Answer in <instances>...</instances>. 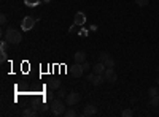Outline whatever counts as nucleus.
I'll return each instance as SVG.
<instances>
[{
	"mask_svg": "<svg viewBox=\"0 0 159 117\" xmlns=\"http://www.w3.org/2000/svg\"><path fill=\"white\" fill-rule=\"evenodd\" d=\"M2 35H3V38H5V40H7L10 44H19L21 40H22L21 32L16 30L15 27H8L5 32H2Z\"/></svg>",
	"mask_w": 159,
	"mask_h": 117,
	"instance_id": "nucleus-1",
	"label": "nucleus"
},
{
	"mask_svg": "<svg viewBox=\"0 0 159 117\" xmlns=\"http://www.w3.org/2000/svg\"><path fill=\"white\" fill-rule=\"evenodd\" d=\"M49 106H51V112L54 115H64L65 109H67V106H65V103L62 101V98H54L52 101H49Z\"/></svg>",
	"mask_w": 159,
	"mask_h": 117,
	"instance_id": "nucleus-2",
	"label": "nucleus"
},
{
	"mask_svg": "<svg viewBox=\"0 0 159 117\" xmlns=\"http://www.w3.org/2000/svg\"><path fill=\"white\" fill-rule=\"evenodd\" d=\"M35 22H37V18H34V16H25V18H22V21H21V29H22V32L32 30L34 25H35Z\"/></svg>",
	"mask_w": 159,
	"mask_h": 117,
	"instance_id": "nucleus-3",
	"label": "nucleus"
},
{
	"mask_svg": "<svg viewBox=\"0 0 159 117\" xmlns=\"http://www.w3.org/2000/svg\"><path fill=\"white\" fill-rule=\"evenodd\" d=\"M80 101H81V95L76 94V92H70V94H67V97H65V105L67 106H75Z\"/></svg>",
	"mask_w": 159,
	"mask_h": 117,
	"instance_id": "nucleus-4",
	"label": "nucleus"
},
{
	"mask_svg": "<svg viewBox=\"0 0 159 117\" xmlns=\"http://www.w3.org/2000/svg\"><path fill=\"white\" fill-rule=\"evenodd\" d=\"M70 73L73 77H81L83 73H84V68H83V63H73L72 67H70Z\"/></svg>",
	"mask_w": 159,
	"mask_h": 117,
	"instance_id": "nucleus-5",
	"label": "nucleus"
},
{
	"mask_svg": "<svg viewBox=\"0 0 159 117\" xmlns=\"http://www.w3.org/2000/svg\"><path fill=\"white\" fill-rule=\"evenodd\" d=\"M103 77H105V81H108V82H116L118 81V74H116V71L113 70V68H107L103 71Z\"/></svg>",
	"mask_w": 159,
	"mask_h": 117,
	"instance_id": "nucleus-6",
	"label": "nucleus"
},
{
	"mask_svg": "<svg viewBox=\"0 0 159 117\" xmlns=\"http://www.w3.org/2000/svg\"><path fill=\"white\" fill-rule=\"evenodd\" d=\"M38 114H40V111H38V105H32V106L25 108V109L22 111V115H24V117H37Z\"/></svg>",
	"mask_w": 159,
	"mask_h": 117,
	"instance_id": "nucleus-7",
	"label": "nucleus"
},
{
	"mask_svg": "<svg viewBox=\"0 0 159 117\" xmlns=\"http://www.w3.org/2000/svg\"><path fill=\"white\" fill-rule=\"evenodd\" d=\"M96 114H97V106L96 105L89 103V105L84 106V111H83V115L84 117H92V115H96Z\"/></svg>",
	"mask_w": 159,
	"mask_h": 117,
	"instance_id": "nucleus-8",
	"label": "nucleus"
},
{
	"mask_svg": "<svg viewBox=\"0 0 159 117\" xmlns=\"http://www.w3.org/2000/svg\"><path fill=\"white\" fill-rule=\"evenodd\" d=\"M73 24H75V25H80V27L86 24V15H84L83 11H78L76 15H75V18H73Z\"/></svg>",
	"mask_w": 159,
	"mask_h": 117,
	"instance_id": "nucleus-9",
	"label": "nucleus"
},
{
	"mask_svg": "<svg viewBox=\"0 0 159 117\" xmlns=\"http://www.w3.org/2000/svg\"><path fill=\"white\" fill-rule=\"evenodd\" d=\"M48 87L52 89V90L61 89V79H57V77H51V79L48 81Z\"/></svg>",
	"mask_w": 159,
	"mask_h": 117,
	"instance_id": "nucleus-10",
	"label": "nucleus"
},
{
	"mask_svg": "<svg viewBox=\"0 0 159 117\" xmlns=\"http://www.w3.org/2000/svg\"><path fill=\"white\" fill-rule=\"evenodd\" d=\"M73 60H75L76 63H84V62H86V52H83V51H78V52H75Z\"/></svg>",
	"mask_w": 159,
	"mask_h": 117,
	"instance_id": "nucleus-11",
	"label": "nucleus"
},
{
	"mask_svg": "<svg viewBox=\"0 0 159 117\" xmlns=\"http://www.w3.org/2000/svg\"><path fill=\"white\" fill-rule=\"evenodd\" d=\"M107 70V67H105V65L102 63V62H97L94 67H92V71H94L96 74H103V71Z\"/></svg>",
	"mask_w": 159,
	"mask_h": 117,
	"instance_id": "nucleus-12",
	"label": "nucleus"
},
{
	"mask_svg": "<svg viewBox=\"0 0 159 117\" xmlns=\"http://www.w3.org/2000/svg\"><path fill=\"white\" fill-rule=\"evenodd\" d=\"M64 115H65V117H76V115H78V112L75 111V108H73V106H69V109H65Z\"/></svg>",
	"mask_w": 159,
	"mask_h": 117,
	"instance_id": "nucleus-13",
	"label": "nucleus"
},
{
	"mask_svg": "<svg viewBox=\"0 0 159 117\" xmlns=\"http://www.w3.org/2000/svg\"><path fill=\"white\" fill-rule=\"evenodd\" d=\"M103 81H105L103 74H96V76H94V79H92V84H94V86H100Z\"/></svg>",
	"mask_w": 159,
	"mask_h": 117,
	"instance_id": "nucleus-14",
	"label": "nucleus"
},
{
	"mask_svg": "<svg viewBox=\"0 0 159 117\" xmlns=\"http://www.w3.org/2000/svg\"><path fill=\"white\" fill-rule=\"evenodd\" d=\"M110 57H111V56L107 52V51H102V52H99V62H102V63H103L105 60H108Z\"/></svg>",
	"mask_w": 159,
	"mask_h": 117,
	"instance_id": "nucleus-15",
	"label": "nucleus"
},
{
	"mask_svg": "<svg viewBox=\"0 0 159 117\" xmlns=\"http://www.w3.org/2000/svg\"><path fill=\"white\" fill-rule=\"evenodd\" d=\"M150 106H153V108L159 106V97L157 95L156 97H150Z\"/></svg>",
	"mask_w": 159,
	"mask_h": 117,
	"instance_id": "nucleus-16",
	"label": "nucleus"
},
{
	"mask_svg": "<svg viewBox=\"0 0 159 117\" xmlns=\"http://www.w3.org/2000/svg\"><path fill=\"white\" fill-rule=\"evenodd\" d=\"M45 97H46V100H48V101H52V100L56 98V94H54V90H52V89H49L48 92H46V95H45Z\"/></svg>",
	"mask_w": 159,
	"mask_h": 117,
	"instance_id": "nucleus-17",
	"label": "nucleus"
},
{
	"mask_svg": "<svg viewBox=\"0 0 159 117\" xmlns=\"http://www.w3.org/2000/svg\"><path fill=\"white\" fill-rule=\"evenodd\" d=\"M38 2H40V0H24V3L27 5V6H30V8L37 6V5H38Z\"/></svg>",
	"mask_w": 159,
	"mask_h": 117,
	"instance_id": "nucleus-18",
	"label": "nucleus"
},
{
	"mask_svg": "<svg viewBox=\"0 0 159 117\" xmlns=\"http://www.w3.org/2000/svg\"><path fill=\"white\" fill-rule=\"evenodd\" d=\"M103 65H105V67H107V68H113V67H115V60H113V59L110 57L108 60H105V62H103Z\"/></svg>",
	"mask_w": 159,
	"mask_h": 117,
	"instance_id": "nucleus-19",
	"label": "nucleus"
},
{
	"mask_svg": "<svg viewBox=\"0 0 159 117\" xmlns=\"http://www.w3.org/2000/svg\"><path fill=\"white\" fill-rule=\"evenodd\" d=\"M148 94H150V97H156V95L159 94V90H157V87H150Z\"/></svg>",
	"mask_w": 159,
	"mask_h": 117,
	"instance_id": "nucleus-20",
	"label": "nucleus"
},
{
	"mask_svg": "<svg viewBox=\"0 0 159 117\" xmlns=\"http://www.w3.org/2000/svg\"><path fill=\"white\" fill-rule=\"evenodd\" d=\"M38 108H40V114L45 112V111H48V109H51V106H48L46 103H43V105H38Z\"/></svg>",
	"mask_w": 159,
	"mask_h": 117,
	"instance_id": "nucleus-21",
	"label": "nucleus"
},
{
	"mask_svg": "<svg viewBox=\"0 0 159 117\" xmlns=\"http://www.w3.org/2000/svg\"><path fill=\"white\" fill-rule=\"evenodd\" d=\"M7 60V49H0V62Z\"/></svg>",
	"mask_w": 159,
	"mask_h": 117,
	"instance_id": "nucleus-22",
	"label": "nucleus"
},
{
	"mask_svg": "<svg viewBox=\"0 0 159 117\" xmlns=\"http://www.w3.org/2000/svg\"><path fill=\"white\" fill-rule=\"evenodd\" d=\"M135 2H137V5H139V6H142V8H143V6H147V5L150 3V0H135Z\"/></svg>",
	"mask_w": 159,
	"mask_h": 117,
	"instance_id": "nucleus-23",
	"label": "nucleus"
},
{
	"mask_svg": "<svg viewBox=\"0 0 159 117\" xmlns=\"http://www.w3.org/2000/svg\"><path fill=\"white\" fill-rule=\"evenodd\" d=\"M121 114H123V117H130V115L134 114V112H132V109H124Z\"/></svg>",
	"mask_w": 159,
	"mask_h": 117,
	"instance_id": "nucleus-24",
	"label": "nucleus"
},
{
	"mask_svg": "<svg viewBox=\"0 0 159 117\" xmlns=\"http://www.w3.org/2000/svg\"><path fill=\"white\" fill-rule=\"evenodd\" d=\"M94 76H96V73H94V71H92V73H91V74H88V76H86V79H88V81H91V82H92V79H94Z\"/></svg>",
	"mask_w": 159,
	"mask_h": 117,
	"instance_id": "nucleus-25",
	"label": "nucleus"
},
{
	"mask_svg": "<svg viewBox=\"0 0 159 117\" xmlns=\"http://www.w3.org/2000/svg\"><path fill=\"white\" fill-rule=\"evenodd\" d=\"M0 22H2V25H5V24H7V16H5V15L0 16Z\"/></svg>",
	"mask_w": 159,
	"mask_h": 117,
	"instance_id": "nucleus-26",
	"label": "nucleus"
},
{
	"mask_svg": "<svg viewBox=\"0 0 159 117\" xmlns=\"http://www.w3.org/2000/svg\"><path fill=\"white\" fill-rule=\"evenodd\" d=\"M57 95H59L61 98H64V97H65V90H64V89H61L59 92H57Z\"/></svg>",
	"mask_w": 159,
	"mask_h": 117,
	"instance_id": "nucleus-27",
	"label": "nucleus"
},
{
	"mask_svg": "<svg viewBox=\"0 0 159 117\" xmlns=\"http://www.w3.org/2000/svg\"><path fill=\"white\" fill-rule=\"evenodd\" d=\"M83 68H84V70H89V68H91V65H89V62H88V60L83 63Z\"/></svg>",
	"mask_w": 159,
	"mask_h": 117,
	"instance_id": "nucleus-28",
	"label": "nucleus"
},
{
	"mask_svg": "<svg viewBox=\"0 0 159 117\" xmlns=\"http://www.w3.org/2000/svg\"><path fill=\"white\" fill-rule=\"evenodd\" d=\"M156 82H157V86H159V77H157V81H156Z\"/></svg>",
	"mask_w": 159,
	"mask_h": 117,
	"instance_id": "nucleus-29",
	"label": "nucleus"
},
{
	"mask_svg": "<svg viewBox=\"0 0 159 117\" xmlns=\"http://www.w3.org/2000/svg\"><path fill=\"white\" fill-rule=\"evenodd\" d=\"M42 2H49V0H42Z\"/></svg>",
	"mask_w": 159,
	"mask_h": 117,
	"instance_id": "nucleus-30",
	"label": "nucleus"
},
{
	"mask_svg": "<svg viewBox=\"0 0 159 117\" xmlns=\"http://www.w3.org/2000/svg\"><path fill=\"white\" fill-rule=\"evenodd\" d=\"M157 71H159V67H157Z\"/></svg>",
	"mask_w": 159,
	"mask_h": 117,
	"instance_id": "nucleus-31",
	"label": "nucleus"
},
{
	"mask_svg": "<svg viewBox=\"0 0 159 117\" xmlns=\"http://www.w3.org/2000/svg\"><path fill=\"white\" fill-rule=\"evenodd\" d=\"M157 97H159V94H157Z\"/></svg>",
	"mask_w": 159,
	"mask_h": 117,
	"instance_id": "nucleus-32",
	"label": "nucleus"
}]
</instances>
